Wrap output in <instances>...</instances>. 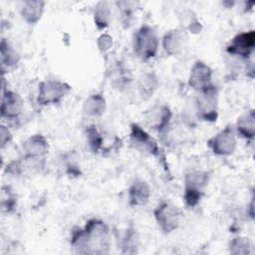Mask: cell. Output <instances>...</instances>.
Listing matches in <instances>:
<instances>
[{"label": "cell", "mask_w": 255, "mask_h": 255, "mask_svg": "<svg viewBox=\"0 0 255 255\" xmlns=\"http://www.w3.org/2000/svg\"><path fill=\"white\" fill-rule=\"evenodd\" d=\"M87 254H107L110 251L111 232L109 225L100 218H90L83 227Z\"/></svg>", "instance_id": "cell-1"}, {"label": "cell", "mask_w": 255, "mask_h": 255, "mask_svg": "<svg viewBox=\"0 0 255 255\" xmlns=\"http://www.w3.org/2000/svg\"><path fill=\"white\" fill-rule=\"evenodd\" d=\"M210 179V173L206 170L193 169L184 174L183 200L187 207H195L203 195Z\"/></svg>", "instance_id": "cell-2"}, {"label": "cell", "mask_w": 255, "mask_h": 255, "mask_svg": "<svg viewBox=\"0 0 255 255\" xmlns=\"http://www.w3.org/2000/svg\"><path fill=\"white\" fill-rule=\"evenodd\" d=\"M159 39L156 31L149 25L140 26L132 38L133 53L142 61H149L157 54Z\"/></svg>", "instance_id": "cell-3"}, {"label": "cell", "mask_w": 255, "mask_h": 255, "mask_svg": "<svg viewBox=\"0 0 255 255\" xmlns=\"http://www.w3.org/2000/svg\"><path fill=\"white\" fill-rule=\"evenodd\" d=\"M71 86L59 80H45L39 83L36 103L40 107L57 105L71 92Z\"/></svg>", "instance_id": "cell-4"}, {"label": "cell", "mask_w": 255, "mask_h": 255, "mask_svg": "<svg viewBox=\"0 0 255 255\" xmlns=\"http://www.w3.org/2000/svg\"><path fill=\"white\" fill-rule=\"evenodd\" d=\"M180 210L167 200L160 201L153 209V217L157 227L164 234L175 231L180 224Z\"/></svg>", "instance_id": "cell-5"}, {"label": "cell", "mask_w": 255, "mask_h": 255, "mask_svg": "<svg viewBox=\"0 0 255 255\" xmlns=\"http://www.w3.org/2000/svg\"><path fill=\"white\" fill-rule=\"evenodd\" d=\"M128 141L133 149L144 154L160 157V148L157 141L138 124L130 125Z\"/></svg>", "instance_id": "cell-6"}, {"label": "cell", "mask_w": 255, "mask_h": 255, "mask_svg": "<svg viewBox=\"0 0 255 255\" xmlns=\"http://www.w3.org/2000/svg\"><path fill=\"white\" fill-rule=\"evenodd\" d=\"M197 117L208 123H215L218 119V89L214 87L208 91L198 93L195 98Z\"/></svg>", "instance_id": "cell-7"}, {"label": "cell", "mask_w": 255, "mask_h": 255, "mask_svg": "<svg viewBox=\"0 0 255 255\" xmlns=\"http://www.w3.org/2000/svg\"><path fill=\"white\" fill-rule=\"evenodd\" d=\"M255 50V31L249 30L235 35L226 47V53L241 61H249Z\"/></svg>", "instance_id": "cell-8"}, {"label": "cell", "mask_w": 255, "mask_h": 255, "mask_svg": "<svg viewBox=\"0 0 255 255\" xmlns=\"http://www.w3.org/2000/svg\"><path fill=\"white\" fill-rule=\"evenodd\" d=\"M212 77L213 71L211 67L207 65L205 62L197 60L194 62L190 69L187 85L190 89L194 90L195 92L202 93L216 87L213 84Z\"/></svg>", "instance_id": "cell-9"}, {"label": "cell", "mask_w": 255, "mask_h": 255, "mask_svg": "<svg viewBox=\"0 0 255 255\" xmlns=\"http://www.w3.org/2000/svg\"><path fill=\"white\" fill-rule=\"evenodd\" d=\"M235 133V129L232 126H226L207 140L209 149L218 156H228L232 154L237 144Z\"/></svg>", "instance_id": "cell-10"}, {"label": "cell", "mask_w": 255, "mask_h": 255, "mask_svg": "<svg viewBox=\"0 0 255 255\" xmlns=\"http://www.w3.org/2000/svg\"><path fill=\"white\" fill-rule=\"evenodd\" d=\"M24 109V101L22 97L8 88H5L4 82L2 83V96H1V119L11 122L18 121Z\"/></svg>", "instance_id": "cell-11"}, {"label": "cell", "mask_w": 255, "mask_h": 255, "mask_svg": "<svg viewBox=\"0 0 255 255\" xmlns=\"http://www.w3.org/2000/svg\"><path fill=\"white\" fill-rule=\"evenodd\" d=\"M171 119L172 112L166 105H155L144 115L146 126L158 133L164 132L169 128Z\"/></svg>", "instance_id": "cell-12"}, {"label": "cell", "mask_w": 255, "mask_h": 255, "mask_svg": "<svg viewBox=\"0 0 255 255\" xmlns=\"http://www.w3.org/2000/svg\"><path fill=\"white\" fill-rule=\"evenodd\" d=\"M49 149V142L43 134H31L22 143V156L33 159H46Z\"/></svg>", "instance_id": "cell-13"}, {"label": "cell", "mask_w": 255, "mask_h": 255, "mask_svg": "<svg viewBox=\"0 0 255 255\" xmlns=\"http://www.w3.org/2000/svg\"><path fill=\"white\" fill-rule=\"evenodd\" d=\"M151 189L149 184L143 180L134 179L128 189V201L131 207H142L149 201Z\"/></svg>", "instance_id": "cell-14"}, {"label": "cell", "mask_w": 255, "mask_h": 255, "mask_svg": "<svg viewBox=\"0 0 255 255\" xmlns=\"http://www.w3.org/2000/svg\"><path fill=\"white\" fill-rule=\"evenodd\" d=\"M186 38L181 29H170L162 37L161 45L164 52L169 56H176L181 53L185 46Z\"/></svg>", "instance_id": "cell-15"}, {"label": "cell", "mask_w": 255, "mask_h": 255, "mask_svg": "<svg viewBox=\"0 0 255 255\" xmlns=\"http://www.w3.org/2000/svg\"><path fill=\"white\" fill-rule=\"evenodd\" d=\"M235 132L246 140H253L255 135V111L250 109L238 117L235 124Z\"/></svg>", "instance_id": "cell-16"}, {"label": "cell", "mask_w": 255, "mask_h": 255, "mask_svg": "<svg viewBox=\"0 0 255 255\" xmlns=\"http://www.w3.org/2000/svg\"><path fill=\"white\" fill-rule=\"evenodd\" d=\"M45 4L46 3L42 0L24 1L20 8V15L22 19L30 25L37 24L43 16Z\"/></svg>", "instance_id": "cell-17"}, {"label": "cell", "mask_w": 255, "mask_h": 255, "mask_svg": "<svg viewBox=\"0 0 255 255\" xmlns=\"http://www.w3.org/2000/svg\"><path fill=\"white\" fill-rule=\"evenodd\" d=\"M0 59H1V70L3 76L6 72H10L17 67L20 61L19 53L14 47L8 42V40L2 38L0 43Z\"/></svg>", "instance_id": "cell-18"}, {"label": "cell", "mask_w": 255, "mask_h": 255, "mask_svg": "<svg viewBox=\"0 0 255 255\" xmlns=\"http://www.w3.org/2000/svg\"><path fill=\"white\" fill-rule=\"evenodd\" d=\"M107 109V102L102 94H92L83 103V113L87 117L99 118Z\"/></svg>", "instance_id": "cell-19"}, {"label": "cell", "mask_w": 255, "mask_h": 255, "mask_svg": "<svg viewBox=\"0 0 255 255\" xmlns=\"http://www.w3.org/2000/svg\"><path fill=\"white\" fill-rule=\"evenodd\" d=\"M94 23L99 30H105L110 26L112 20L111 5L107 1H100L94 8Z\"/></svg>", "instance_id": "cell-20"}, {"label": "cell", "mask_w": 255, "mask_h": 255, "mask_svg": "<svg viewBox=\"0 0 255 255\" xmlns=\"http://www.w3.org/2000/svg\"><path fill=\"white\" fill-rule=\"evenodd\" d=\"M139 247V235L134 226H129L126 229L122 240L121 248L123 254L137 253Z\"/></svg>", "instance_id": "cell-21"}, {"label": "cell", "mask_w": 255, "mask_h": 255, "mask_svg": "<svg viewBox=\"0 0 255 255\" xmlns=\"http://www.w3.org/2000/svg\"><path fill=\"white\" fill-rule=\"evenodd\" d=\"M1 210L5 214H11L16 211L18 205L17 194L10 185H2L1 187Z\"/></svg>", "instance_id": "cell-22"}, {"label": "cell", "mask_w": 255, "mask_h": 255, "mask_svg": "<svg viewBox=\"0 0 255 255\" xmlns=\"http://www.w3.org/2000/svg\"><path fill=\"white\" fill-rule=\"evenodd\" d=\"M85 134L87 138V143L89 145V148L94 153H99L104 148V134L97 128L96 126L91 125L88 126L85 129Z\"/></svg>", "instance_id": "cell-23"}, {"label": "cell", "mask_w": 255, "mask_h": 255, "mask_svg": "<svg viewBox=\"0 0 255 255\" xmlns=\"http://www.w3.org/2000/svg\"><path fill=\"white\" fill-rule=\"evenodd\" d=\"M179 23L182 27L181 30L183 31L186 30L190 33L198 34L202 30L201 23L197 19L196 15L190 10H185L181 12V14L179 15Z\"/></svg>", "instance_id": "cell-24"}, {"label": "cell", "mask_w": 255, "mask_h": 255, "mask_svg": "<svg viewBox=\"0 0 255 255\" xmlns=\"http://www.w3.org/2000/svg\"><path fill=\"white\" fill-rule=\"evenodd\" d=\"M228 250L230 254L241 255V254H251L252 251V243L247 237L237 236L230 240L228 244Z\"/></svg>", "instance_id": "cell-25"}, {"label": "cell", "mask_w": 255, "mask_h": 255, "mask_svg": "<svg viewBox=\"0 0 255 255\" xmlns=\"http://www.w3.org/2000/svg\"><path fill=\"white\" fill-rule=\"evenodd\" d=\"M158 87V79L155 74L147 73L144 74L138 84V90L142 97L149 98L155 92Z\"/></svg>", "instance_id": "cell-26"}, {"label": "cell", "mask_w": 255, "mask_h": 255, "mask_svg": "<svg viewBox=\"0 0 255 255\" xmlns=\"http://www.w3.org/2000/svg\"><path fill=\"white\" fill-rule=\"evenodd\" d=\"M113 37L108 33H103L97 39V46L100 52L107 53L113 47Z\"/></svg>", "instance_id": "cell-27"}, {"label": "cell", "mask_w": 255, "mask_h": 255, "mask_svg": "<svg viewBox=\"0 0 255 255\" xmlns=\"http://www.w3.org/2000/svg\"><path fill=\"white\" fill-rule=\"evenodd\" d=\"M0 140H1V148H4L12 140V133L7 126L2 125L0 127Z\"/></svg>", "instance_id": "cell-28"}]
</instances>
